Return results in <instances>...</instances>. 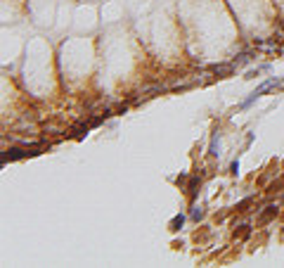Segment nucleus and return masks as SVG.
<instances>
[{"label": "nucleus", "instance_id": "obj_11", "mask_svg": "<svg viewBox=\"0 0 284 268\" xmlns=\"http://www.w3.org/2000/svg\"><path fill=\"white\" fill-rule=\"evenodd\" d=\"M230 174H232V176H237V174H239V162H237V159H235V162L230 164Z\"/></svg>", "mask_w": 284, "mask_h": 268}, {"label": "nucleus", "instance_id": "obj_1", "mask_svg": "<svg viewBox=\"0 0 284 268\" xmlns=\"http://www.w3.org/2000/svg\"><path fill=\"white\" fill-rule=\"evenodd\" d=\"M279 83H282V79H279V76H270L268 81H263L261 86L256 88L254 93H251V95H249V97H246V100H244V102L239 104V110H249V107H251V104H254L256 100L261 97V95H265V93H268V90H272V88H275V86H279Z\"/></svg>", "mask_w": 284, "mask_h": 268}, {"label": "nucleus", "instance_id": "obj_4", "mask_svg": "<svg viewBox=\"0 0 284 268\" xmlns=\"http://www.w3.org/2000/svg\"><path fill=\"white\" fill-rule=\"evenodd\" d=\"M183 226H185V213H176V216L171 219V223H168V228L173 230V233H178Z\"/></svg>", "mask_w": 284, "mask_h": 268}, {"label": "nucleus", "instance_id": "obj_9", "mask_svg": "<svg viewBox=\"0 0 284 268\" xmlns=\"http://www.w3.org/2000/svg\"><path fill=\"white\" fill-rule=\"evenodd\" d=\"M272 216H277V206H270V211L263 213V216H261V223H268Z\"/></svg>", "mask_w": 284, "mask_h": 268}, {"label": "nucleus", "instance_id": "obj_5", "mask_svg": "<svg viewBox=\"0 0 284 268\" xmlns=\"http://www.w3.org/2000/svg\"><path fill=\"white\" fill-rule=\"evenodd\" d=\"M218 142H220V133H218V131H215L213 135H211V145H208V154H211V157H215V154H218Z\"/></svg>", "mask_w": 284, "mask_h": 268}, {"label": "nucleus", "instance_id": "obj_10", "mask_svg": "<svg viewBox=\"0 0 284 268\" xmlns=\"http://www.w3.org/2000/svg\"><path fill=\"white\" fill-rule=\"evenodd\" d=\"M251 202H254V197H246V199H242V202H239V204H237V211H246V206L251 204Z\"/></svg>", "mask_w": 284, "mask_h": 268}, {"label": "nucleus", "instance_id": "obj_6", "mask_svg": "<svg viewBox=\"0 0 284 268\" xmlns=\"http://www.w3.org/2000/svg\"><path fill=\"white\" fill-rule=\"evenodd\" d=\"M251 60H254V55H251V52H242V55H237V60H235V67H244V64H249L251 62Z\"/></svg>", "mask_w": 284, "mask_h": 268}, {"label": "nucleus", "instance_id": "obj_8", "mask_svg": "<svg viewBox=\"0 0 284 268\" xmlns=\"http://www.w3.org/2000/svg\"><path fill=\"white\" fill-rule=\"evenodd\" d=\"M201 219H204V209H201V206H197V204H194V206H192V221H197V223H199Z\"/></svg>", "mask_w": 284, "mask_h": 268}, {"label": "nucleus", "instance_id": "obj_7", "mask_svg": "<svg viewBox=\"0 0 284 268\" xmlns=\"http://www.w3.org/2000/svg\"><path fill=\"white\" fill-rule=\"evenodd\" d=\"M263 71H270V64H261V67H256V69H251L249 74H246L244 79H256L258 74H263Z\"/></svg>", "mask_w": 284, "mask_h": 268}, {"label": "nucleus", "instance_id": "obj_3", "mask_svg": "<svg viewBox=\"0 0 284 268\" xmlns=\"http://www.w3.org/2000/svg\"><path fill=\"white\" fill-rule=\"evenodd\" d=\"M211 71L213 74H218V79H228V76H232V71H235V64H213L211 67Z\"/></svg>", "mask_w": 284, "mask_h": 268}, {"label": "nucleus", "instance_id": "obj_2", "mask_svg": "<svg viewBox=\"0 0 284 268\" xmlns=\"http://www.w3.org/2000/svg\"><path fill=\"white\" fill-rule=\"evenodd\" d=\"M29 154H38V152H24L22 147H10V150L3 154V164H8V162H17V159H24V157H29Z\"/></svg>", "mask_w": 284, "mask_h": 268}]
</instances>
